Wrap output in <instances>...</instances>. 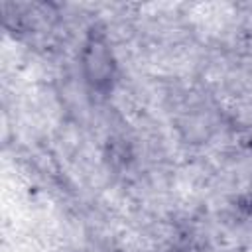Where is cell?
<instances>
[{
  "label": "cell",
  "mask_w": 252,
  "mask_h": 252,
  "mask_svg": "<svg viewBox=\"0 0 252 252\" xmlns=\"http://www.w3.org/2000/svg\"><path fill=\"white\" fill-rule=\"evenodd\" d=\"M81 67H83V75L87 83L93 89L106 91L112 85L116 65H114L112 49L100 32L91 33L87 37L83 51H81Z\"/></svg>",
  "instance_id": "obj_1"
}]
</instances>
